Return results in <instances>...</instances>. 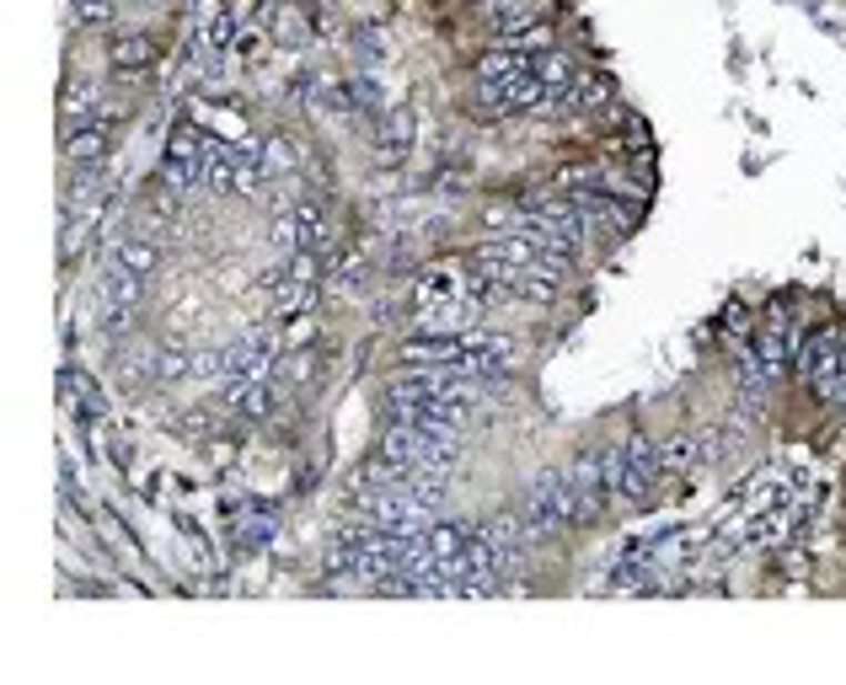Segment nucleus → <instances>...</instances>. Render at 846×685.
<instances>
[{
    "label": "nucleus",
    "mask_w": 846,
    "mask_h": 685,
    "mask_svg": "<svg viewBox=\"0 0 846 685\" xmlns=\"http://www.w3.org/2000/svg\"><path fill=\"white\" fill-rule=\"evenodd\" d=\"M563 487H568V498H574V525H595L611 498H605V466H601V450H584L574 455L568 466H563Z\"/></svg>",
    "instance_id": "7ed1b4c3"
},
{
    "label": "nucleus",
    "mask_w": 846,
    "mask_h": 685,
    "mask_svg": "<svg viewBox=\"0 0 846 685\" xmlns=\"http://www.w3.org/2000/svg\"><path fill=\"white\" fill-rule=\"evenodd\" d=\"M151 60H155V38H145V32H129V38L113 43V64L119 70H145Z\"/></svg>",
    "instance_id": "412c9836"
},
{
    "label": "nucleus",
    "mask_w": 846,
    "mask_h": 685,
    "mask_svg": "<svg viewBox=\"0 0 846 685\" xmlns=\"http://www.w3.org/2000/svg\"><path fill=\"white\" fill-rule=\"evenodd\" d=\"M531 64H536V54L510 49V43H493V49L477 54V81H514V75H531Z\"/></svg>",
    "instance_id": "f8f14e48"
},
{
    "label": "nucleus",
    "mask_w": 846,
    "mask_h": 685,
    "mask_svg": "<svg viewBox=\"0 0 846 685\" xmlns=\"http://www.w3.org/2000/svg\"><path fill=\"white\" fill-rule=\"evenodd\" d=\"M611 102H616V87H611L605 75H590V70H578L574 87L563 91V102H557V113H595V119H601Z\"/></svg>",
    "instance_id": "6e6552de"
},
{
    "label": "nucleus",
    "mask_w": 846,
    "mask_h": 685,
    "mask_svg": "<svg viewBox=\"0 0 846 685\" xmlns=\"http://www.w3.org/2000/svg\"><path fill=\"white\" fill-rule=\"evenodd\" d=\"M477 536V525H466V520H434L429 525V546H434V557H461L466 546Z\"/></svg>",
    "instance_id": "4468645a"
},
{
    "label": "nucleus",
    "mask_w": 846,
    "mask_h": 685,
    "mask_svg": "<svg viewBox=\"0 0 846 685\" xmlns=\"http://www.w3.org/2000/svg\"><path fill=\"white\" fill-rule=\"evenodd\" d=\"M295 225H301V246L305 252H322L328 241H333V225H328V214L316 204H295Z\"/></svg>",
    "instance_id": "a211bd4d"
},
{
    "label": "nucleus",
    "mask_w": 846,
    "mask_h": 685,
    "mask_svg": "<svg viewBox=\"0 0 846 685\" xmlns=\"http://www.w3.org/2000/svg\"><path fill=\"white\" fill-rule=\"evenodd\" d=\"M601 466H605V498H611V508L648 504L654 487H659V450L648 445V434H637V429L622 445L601 450Z\"/></svg>",
    "instance_id": "f257e3e1"
},
{
    "label": "nucleus",
    "mask_w": 846,
    "mask_h": 685,
    "mask_svg": "<svg viewBox=\"0 0 846 685\" xmlns=\"http://www.w3.org/2000/svg\"><path fill=\"white\" fill-rule=\"evenodd\" d=\"M601 188V161H568L552 172V193H595Z\"/></svg>",
    "instance_id": "dca6fc26"
},
{
    "label": "nucleus",
    "mask_w": 846,
    "mask_h": 685,
    "mask_svg": "<svg viewBox=\"0 0 846 685\" xmlns=\"http://www.w3.org/2000/svg\"><path fill=\"white\" fill-rule=\"evenodd\" d=\"M113 263H123L129 273H140V279H151L155 269H161V246H151V241H140V236H129L113 246Z\"/></svg>",
    "instance_id": "f3484780"
},
{
    "label": "nucleus",
    "mask_w": 846,
    "mask_h": 685,
    "mask_svg": "<svg viewBox=\"0 0 846 685\" xmlns=\"http://www.w3.org/2000/svg\"><path fill=\"white\" fill-rule=\"evenodd\" d=\"M75 22L81 28H113L119 22V0H75Z\"/></svg>",
    "instance_id": "5701e85b"
},
{
    "label": "nucleus",
    "mask_w": 846,
    "mask_h": 685,
    "mask_svg": "<svg viewBox=\"0 0 846 685\" xmlns=\"http://www.w3.org/2000/svg\"><path fill=\"white\" fill-rule=\"evenodd\" d=\"M220 402H225V407H231L236 417H246V423H258V417L273 413L269 381H252V375H231V381L220 386Z\"/></svg>",
    "instance_id": "0eeeda50"
},
{
    "label": "nucleus",
    "mask_w": 846,
    "mask_h": 685,
    "mask_svg": "<svg viewBox=\"0 0 846 685\" xmlns=\"http://www.w3.org/2000/svg\"><path fill=\"white\" fill-rule=\"evenodd\" d=\"M231 43H236V28H231L225 0H199V49H204V60H220Z\"/></svg>",
    "instance_id": "1a4fd4ad"
},
{
    "label": "nucleus",
    "mask_w": 846,
    "mask_h": 685,
    "mask_svg": "<svg viewBox=\"0 0 846 685\" xmlns=\"http://www.w3.org/2000/svg\"><path fill=\"white\" fill-rule=\"evenodd\" d=\"M477 17L487 22L493 43H504L536 22H552V0H477Z\"/></svg>",
    "instance_id": "39448f33"
},
{
    "label": "nucleus",
    "mask_w": 846,
    "mask_h": 685,
    "mask_svg": "<svg viewBox=\"0 0 846 685\" xmlns=\"http://www.w3.org/2000/svg\"><path fill=\"white\" fill-rule=\"evenodd\" d=\"M91 108H97V81H64V91H60V113H64V123L91 119Z\"/></svg>",
    "instance_id": "aec40b11"
},
{
    "label": "nucleus",
    "mask_w": 846,
    "mask_h": 685,
    "mask_svg": "<svg viewBox=\"0 0 846 685\" xmlns=\"http://www.w3.org/2000/svg\"><path fill=\"white\" fill-rule=\"evenodd\" d=\"M648 188H654L648 167H643V172H637V167H601V193H616V199H627V204H643Z\"/></svg>",
    "instance_id": "ddd939ff"
},
{
    "label": "nucleus",
    "mask_w": 846,
    "mask_h": 685,
    "mask_svg": "<svg viewBox=\"0 0 846 685\" xmlns=\"http://www.w3.org/2000/svg\"><path fill=\"white\" fill-rule=\"evenodd\" d=\"M396 359L407 364V370H419V364H455L461 359V338H440V332H413Z\"/></svg>",
    "instance_id": "9d476101"
},
{
    "label": "nucleus",
    "mask_w": 846,
    "mask_h": 685,
    "mask_svg": "<svg viewBox=\"0 0 846 685\" xmlns=\"http://www.w3.org/2000/svg\"><path fill=\"white\" fill-rule=\"evenodd\" d=\"M659 450V477H686L702 466V440H696V429H675Z\"/></svg>",
    "instance_id": "9b49d317"
},
{
    "label": "nucleus",
    "mask_w": 846,
    "mask_h": 685,
    "mask_svg": "<svg viewBox=\"0 0 846 685\" xmlns=\"http://www.w3.org/2000/svg\"><path fill=\"white\" fill-rule=\"evenodd\" d=\"M102 295H108V305H129V311H134V300H140V273H129L123 263H108V273H102Z\"/></svg>",
    "instance_id": "6ab92c4d"
},
{
    "label": "nucleus",
    "mask_w": 846,
    "mask_h": 685,
    "mask_svg": "<svg viewBox=\"0 0 846 685\" xmlns=\"http://www.w3.org/2000/svg\"><path fill=\"white\" fill-rule=\"evenodd\" d=\"M520 525H525L531 546H536V541L563 536V531H574V498H568V487H563V466H557V472L546 466V472H536V477L525 482Z\"/></svg>",
    "instance_id": "f03ea898"
},
{
    "label": "nucleus",
    "mask_w": 846,
    "mask_h": 685,
    "mask_svg": "<svg viewBox=\"0 0 846 685\" xmlns=\"http://www.w3.org/2000/svg\"><path fill=\"white\" fill-rule=\"evenodd\" d=\"M199 155H204V134L193 129V123H178L172 134H167V161H188V167H199ZM204 178V172H199Z\"/></svg>",
    "instance_id": "4be33fe9"
},
{
    "label": "nucleus",
    "mask_w": 846,
    "mask_h": 685,
    "mask_svg": "<svg viewBox=\"0 0 846 685\" xmlns=\"http://www.w3.org/2000/svg\"><path fill=\"white\" fill-rule=\"evenodd\" d=\"M477 220H483L487 236H504V231H525V225H531V209L514 204V199H493Z\"/></svg>",
    "instance_id": "2eb2a0df"
},
{
    "label": "nucleus",
    "mask_w": 846,
    "mask_h": 685,
    "mask_svg": "<svg viewBox=\"0 0 846 685\" xmlns=\"http://www.w3.org/2000/svg\"><path fill=\"white\" fill-rule=\"evenodd\" d=\"M466 295V263H429L413 284V305L419 311H440V305H461Z\"/></svg>",
    "instance_id": "423d86ee"
},
{
    "label": "nucleus",
    "mask_w": 846,
    "mask_h": 685,
    "mask_svg": "<svg viewBox=\"0 0 846 685\" xmlns=\"http://www.w3.org/2000/svg\"><path fill=\"white\" fill-rule=\"evenodd\" d=\"M242 60H263L269 54V38H263V28H246V32H236V43H231Z\"/></svg>",
    "instance_id": "b1692460"
},
{
    "label": "nucleus",
    "mask_w": 846,
    "mask_h": 685,
    "mask_svg": "<svg viewBox=\"0 0 846 685\" xmlns=\"http://www.w3.org/2000/svg\"><path fill=\"white\" fill-rule=\"evenodd\" d=\"M568 199H578V209H584V220H590V231H595V241H627L637 231V209L643 204H627V199H616V193H568Z\"/></svg>",
    "instance_id": "20e7f679"
}]
</instances>
